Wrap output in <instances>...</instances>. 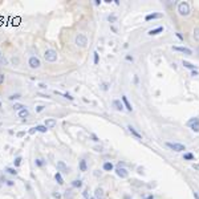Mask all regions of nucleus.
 <instances>
[{"label": "nucleus", "instance_id": "nucleus-22", "mask_svg": "<svg viewBox=\"0 0 199 199\" xmlns=\"http://www.w3.org/2000/svg\"><path fill=\"white\" fill-rule=\"evenodd\" d=\"M55 179H56V182H57V185H60V186H62L64 185V178H62V174L61 173H57L55 174Z\"/></svg>", "mask_w": 199, "mask_h": 199}, {"label": "nucleus", "instance_id": "nucleus-43", "mask_svg": "<svg viewBox=\"0 0 199 199\" xmlns=\"http://www.w3.org/2000/svg\"><path fill=\"white\" fill-rule=\"evenodd\" d=\"M90 137H92V140L94 141V142H98V141H100V140H98V137L96 135V134H90Z\"/></svg>", "mask_w": 199, "mask_h": 199}, {"label": "nucleus", "instance_id": "nucleus-23", "mask_svg": "<svg viewBox=\"0 0 199 199\" xmlns=\"http://www.w3.org/2000/svg\"><path fill=\"white\" fill-rule=\"evenodd\" d=\"M4 171H5L7 174H10V175H15V176L17 175V170L15 169V167H5Z\"/></svg>", "mask_w": 199, "mask_h": 199}, {"label": "nucleus", "instance_id": "nucleus-8", "mask_svg": "<svg viewBox=\"0 0 199 199\" xmlns=\"http://www.w3.org/2000/svg\"><path fill=\"white\" fill-rule=\"evenodd\" d=\"M56 166H57V171L59 173H69V167L65 165V162L59 161V162L56 163Z\"/></svg>", "mask_w": 199, "mask_h": 199}, {"label": "nucleus", "instance_id": "nucleus-28", "mask_svg": "<svg viewBox=\"0 0 199 199\" xmlns=\"http://www.w3.org/2000/svg\"><path fill=\"white\" fill-rule=\"evenodd\" d=\"M183 159L185 161H194V154L193 153H185L183 154Z\"/></svg>", "mask_w": 199, "mask_h": 199}, {"label": "nucleus", "instance_id": "nucleus-18", "mask_svg": "<svg viewBox=\"0 0 199 199\" xmlns=\"http://www.w3.org/2000/svg\"><path fill=\"white\" fill-rule=\"evenodd\" d=\"M163 32V27H157V28H154V29H150L149 32H147V35L149 36H155V35H158V33H162Z\"/></svg>", "mask_w": 199, "mask_h": 199}, {"label": "nucleus", "instance_id": "nucleus-14", "mask_svg": "<svg viewBox=\"0 0 199 199\" xmlns=\"http://www.w3.org/2000/svg\"><path fill=\"white\" fill-rule=\"evenodd\" d=\"M44 125H45L48 129H53V127L57 125V121H56L55 118H47L45 122H44Z\"/></svg>", "mask_w": 199, "mask_h": 199}, {"label": "nucleus", "instance_id": "nucleus-39", "mask_svg": "<svg viewBox=\"0 0 199 199\" xmlns=\"http://www.w3.org/2000/svg\"><path fill=\"white\" fill-rule=\"evenodd\" d=\"M0 64L1 65H8V60L4 59V57H0Z\"/></svg>", "mask_w": 199, "mask_h": 199}, {"label": "nucleus", "instance_id": "nucleus-9", "mask_svg": "<svg viewBox=\"0 0 199 199\" xmlns=\"http://www.w3.org/2000/svg\"><path fill=\"white\" fill-rule=\"evenodd\" d=\"M162 17H163V13L154 12V13H149V15H146L145 20H146V21H150V20H155V19H162Z\"/></svg>", "mask_w": 199, "mask_h": 199}, {"label": "nucleus", "instance_id": "nucleus-16", "mask_svg": "<svg viewBox=\"0 0 199 199\" xmlns=\"http://www.w3.org/2000/svg\"><path fill=\"white\" fill-rule=\"evenodd\" d=\"M70 186H72L73 189H82L84 183H82V181L80 179V178H77V179H73L72 182H70Z\"/></svg>", "mask_w": 199, "mask_h": 199}, {"label": "nucleus", "instance_id": "nucleus-15", "mask_svg": "<svg viewBox=\"0 0 199 199\" xmlns=\"http://www.w3.org/2000/svg\"><path fill=\"white\" fill-rule=\"evenodd\" d=\"M94 198L96 199H105V193L101 187H96L94 190Z\"/></svg>", "mask_w": 199, "mask_h": 199}, {"label": "nucleus", "instance_id": "nucleus-30", "mask_svg": "<svg viewBox=\"0 0 199 199\" xmlns=\"http://www.w3.org/2000/svg\"><path fill=\"white\" fill-rule=\"evenodd\" d=\"M19 98H21V94H20V93H13V94H11L10 97H8V100L15 101V100H19Z\"/></svg>", "mask_w": 199, "mask_h": 199}, {"label": "nucleus", "instance_id": "nucleus-53", "mask_svg": "<svg viewBox=\"0 0 199 199\" xmlns=\"http://www.w3.org/2000/svg\"><path fill=\"white\" fill-rule=\"evenodd\" d=\"M24 134H25V133H24V131H20V133H19V134H17V137H23Z\"/></svg>", "mask_w": 199, "mask_h": 199}, {"label": "nucleus", "instance_id": "nucleus-46", "mask_svg": "<svg viewBox=\"0 0 199 199\" xmlns=\"http://www.w3.org/2000/svg\"><path fill=\"white\" fill-rule=\"evenodd\" d=\"M193 169L196 170V171H199V163H194V165H193Z\"/></svg>", "mask_w": 199, "mask_h": 199}, {"label": "nucleus", "instance_id": "nucleus-19", "mask_svg": "<svg viewBox=\"0 0 199 199\" xmlns=\"http://www.w3.org/2000/svg\"><path fill=\"white\" fill-rule=\"evenodd\" d=\"M127 129H129V131H130V133L133 134V135H134L135 138H138V140H142V135H141V134L138 133L135 127H133L131 125H129V126H127Z\"/></svg>", "mask_w": 199, "mask_h": 199}, {"label": "nucleus", "instance_id": "nucleus-47", "mask_svg": "<svg viewBox=\"0 0 199 199\" xmlns=\"http://www.w3.org/2000/svg\"><path fill=\"white\" fill-rule=\"evenodd\" d=\"M126 60H127V61H131V62H133V60H134V59H133V56L127 55V56H126Z\"/></svg>", "mask_w": 199, "mask_h": 199}, {"label": "nucleus", "instance_id": "nucleus-34", "mask_svg": "<svg viewBox=\"0 0 199 199\" xmlns=\"http://www.w3.org/2000/svg\"><path fill=\"white\" fill-rule=\"evenodd\" d=\"M52 196H53L55 199H61V198H62V194H60L59 191H53V193H52Z\"/></svg>", "mask_w": 199, "mask_h": 199}, {"label": "nucleus", "instance_id": "nucleus-6", "mask_svg": "<svg viewBox=\"0 0 199 199\" xmlns=\"http://www.w3.org/2000/svg\"><path fill=\"white\" fill-rule=\"evenodd\" d=\"M116 174H117V176H120L121 179H126L127 176H129V171H127V169H125V167H121V166H117L114 169Z\"/></svg>", "mask_w": 199, "mask_h": 199}, {"label": "nucleus", "instance_id": "nucleus-36", "mask_svg": "<svg viewBox=\"0 0 199 199\" xmlns=\"http://www.w3.org/2000/svg\"><path fill=\"white\" fill-rule=\"evenodd\" d=\"M44 109H45V106H44V105H37L36 108H35V110H36V113H41Z\"/></svg>", "mask_w": 199, "mask_h": 199}, {"label": "nucleus", "instance_id": "nucleus-33", "mask_svg": "<svg viewBox=\"0 0 199 199\" xmlns=\"http://www.w3.org/2000/svg\"><path fill=\"white\" fill-rule=\"evenodd\" d=\"M62 97L66 98V100H69V101H73V100H75V97H73L70 93H68V92H66V93H62Z\"/></svg>", "mask_w": 199, "mask_h": 199}, {"label": "nucleus", "instance_id": "nucleus-20", "mask_svg": "<svg viewBox=\"0 0 199 199\" xmlns=\"http://www.w3.org/2000/svg\"><path fill=\"white\" fill-rule=\"evenodd\" d=\"M45 165H47V161L44 159V158H36V159H35V166L39 167V169L44 167Z\"/></svg>", "mask_w": 199, "mask_h": 199}, {"label": "nucleus", "instance_id": "nucleus-55", "mask_svg": "<svg viewBox=\"0 0 199 199\" xmlns=\"http://www.w3.org/2000/svg\"><path fill=\"white\" fill-rule=\"evenodd\" d=\"M134 84H138V77H137V76L134 77Z\"/></svg>", "mask_w": 199, "mask_h": 199}, {"label": "nucleus", "instance_id": "nucleus-29", "mask_svg": "<svg viewBox=\"0 0 199 199\" xmlns=\"http://www.w3.org/2000/svg\"><path fill=\"white\" fill-rule=\"evenodd\" d=\"M13 110H17V111H20V110H23V109H25L27 106L25 105H21V104H13Z\"/></svg>", "mask_w": 199, "mask_h": 199}, {"label": "nucleus", "instance_id": "nucleus-45", "mask_svg": "<svg viewBox=\"0 0 199 199\" xmlns=\"http://www.w3.org/2000/svg\"><path fill=\"white\" fill-rule=\"evenodd\" d=\"M28 133H29L31 135H32V134H35V133H36V127H31V130L28 131Z\"/></svg>", "mask_w": 199, "mask_h": 199}, {"label": "nucleus", "instance_id": "nucleus-7", "mask_svg": "<svg viewBox=\"0 0 199 199\" xmlns=\"http://www.w3.org/2000/svg\"><path fill=\"white\" fill-rule=\"evenodd\" d=\"M187 125H189L190 129H191L194 133H199V118H191V120L187 122Z\"/></svg>", "mask_w": 199, "mask_h": 199}, {"label": "nucleus", "instance_id": "nucleus-26", "mask_svg": "<svg viewBox=\"0 0 199 199\" xmlns=\"http://www.w3.org/2000/svg\"><path fill=\"white\" fill-rule=\"evenodd\" d=\"M28 116H29V110H28V109H23V110H20L19 111V117L20 118H27L28 117Z\"/></svg>", "mask_w": 199, "mask_h": 199}, {"label": "nucleus", "instance_id": "nucleus-35", "mask_svg": "<svg viewBox=\"0 0 199 199\" xmlns=\"http://www.w3.org/2000/svg\"><path fill=\"white\" fill-rule=\"evenodd\" d=\"M108 21H109V23H116V21H117V16H114V15L108 16Z\"/></svg>", "mask_w": 199, "mask_h": 199}, {"label": "nucleus", "instance_id": "nucleus-41", "mask_svg": "<svg viewBox=\"0 0 199 199\" xmlns=\"http://www.w3.org/2000/svg\"><path fill=\"white\" fill-rule=\"evenodd\" d=\"M101 89H102V90H108V89H109L108 84H106V82H104V84H101Z\"/></svg>", "mask_w": 199, "mask_h": 199}, {"label": "nucleus", "instance_id": "nucleus-51", "mask_svg": "<svg viewBox=\"0 0 199 199\" xmlns=\"http://www.w3.org/2000/svg\"><path fill=\"white\" fill-rule=\"evenodd\" d=\"M191 76H194V77L198 76V70H193V72H191Z\"/></svg>", "mask_w": 199, "mask_h": 199}, {"label": "nucleus", "instance_id": "nucleus-13", "mask_svg": "<svg viewBox=\"0 0 199 199\" xmlns=\"http://www.w3.org/2000/svg\"><path fill=\"white\" fill-rule=\"evenodd\" d=\"M79 170L81 171V173H85L86 170H88V162H86V159H80L79 161Z\"/></svg>", "mask_w": 199, "mask_h": 199}, {"label": "nucleus", "instance_id": "nucleus-1", "mask_svg": "<svg viewBox=\"0 0 199 199\" xmlns=\"http://www.w3.org/2000/svg\"><path fill=\"white\" fill-rule=\"evenodd\" d=\"M44 59H45L47 62H56L59 59V55L55 49H47L44 52Z\"/></svg>", "mask_w": 199, "mask_h": 199}, {"label": "nucleus", "instance_id": "nucleus-44", "mask_svg": "<svg viewBox=\"0 0 199 199\" xmlns=\"http://www.w3.org/2000/svg\"><path fill=\"white\" fill-rule=\"evenodd\" d=\"M39 86H40V88H41V89H47V88H48V85H47V84H44V82H40V84H39Z\"/></svg>", "mask_w": 199, "mask_h": 199}, {"label": "nucleus", "instance_id": "nucleus-25", "mask_svg": "<svg viewBox=\"0 0 199 199\" xmlns=\"http://www.w3.org/2000/svg\"><path fill=\"white\" fill-rule=\"evenodd\" d=\"M36 131H39V133H47L48 131V127L45 126V125H36Z\"/></svg>", "mask_w": 199, "mask_h": 199}, {"label": "nucleus", "instance_id": "nucleus-48", "mask_svg": "<svg viewBox=\"0 0 199 199\" xmlns=\"http://www.w3.org/2000/svg\"><path fill=\"white\" fill-rule=\"evenodd\" d=\"M175 36L178 37V39H179V40H183V36H182V35H181L179 32H176V33H175Z\"/></svg>", "mask_w": 199, "mask_h": 199}, {"label": "nucleus", "instance_id": "nucleus-10", "mask_svg": "<svg viewBox=\"0 0 199 199\" xmlns=\"http://www.w3.org/2000/svg\"><path fill=\"white\" fill-rule=\"evenodd\" d=\"M173 51H176V52H182L185 55H193V51L186 47H173Z\"/></svg>", "mask_w": 199, "mask_h": 199}, {"label": "nucleus", "instance_id": "nucleus-24", "mask_svg": "<svg viewBox=\"0 0 199 199\" xmlns=\"http://www.w3.org/2000/svg\"><path fill=\"white\" fill-rule=\"evenodd\" d=\"M183 66H185V68H189V69H191V70H196V65H193V64H191V62H189V61H186V60H183Z\"/></svg>", "mask_w": 199, "mask_h": 199}, {"label": "nucleus", "instance_id": "nucleus-4", "mask_svg": "<svg viewBox=\"0 0 199 199\" xmlns=\"http://www.w3.org/2000/svg\"><path fill=\"white\" fill-rule=\"evenodd\" d=\"M75 42H76V45L80 47V48H85V47L88 45V37L85 36V35H82V33H79L75 39Z\"/></svg>", "mask_w": 199, "mask_h": 199}, {"label": "nucleus", "instance_id": "nucleus-37", "mask_svg": "<svg viewBox=\"0 0 199 199\" xmlns=\"http://www.w3.org/2000/svg\"><path fill=\"white\" fill-rule=\"evenodd\" d=\"M82 196H84L85 199H89V189H85L84 193H82Z\"/></svg>", "mask_w": 199, "mask_h": 199}, {"label": "nucleus", "instance_id": "nucleus-42", "mask_svg": "<svg viewBox=\"0 0 199 199\" xmlns=\"http://www.w3.org/2000/svg\"><path fill=\"white\" fill-rule=\"evenodd\" d=\"M12 64L13 65H17L19 64V59L17 57H12Z\"/></svg>", "mask_w": 199, "mask_h": 199}, {"label": "nucleus", "instance_id": "nucleus-12", "mask_svg": "<svg viewBox=\"0 0 199 199\" xmlns=\"http://www.w3.org/2000/svg\"><path fill=\"white\" fill-rule=\"evenodd\" d=\"M111 105H113V108H114L116 110H118V111H122L125 109L124 108V104L121 102V100H113Z\"/></svg>", "mask_w": 199, "mask_h": 199}, {"label": "nucleus", "instance_id": "nucleus-40", "mask_svg": "<svg viewBox=\"0 0 199 199\" xmlns=\"http://www.w3.org/2000/svg\"><path fill=\"white\" fill-rule=\"evenodd\" d=\"M4 81H5V76H4L3 73H0V85L3 84Z\"/></svg>", "mask_w": 199, "mask_h": 199}, {"label": "nucleus", "instance_id": "nucleus-38", "mask_svg": "<svg viewBox=\"0 0 199 199\" xmlns=\"http://www.w3.org/2000/svg\"><path fill=\"white\" fill-rule=\"evenodd\" d=\"M5 185L8 187H13V186H15V182H13V181H11V179H8V181H5Z\"/></svg>", "mask_w": 199, "mask_h": 199}, {"label": "nucleus", "instance_id": "nucleus-56", "mask_svg": "<svg viewBox=\"0 0 199 199\" xmlns=\"http://www.w3.org/2000/svg\"><path fill=\"white\" fill-rule=\"evenodd\" d=\"M196 52H198V55H199V47H198V48H196Z\"/></svg>", "mask_w": 199, "mask_h": 199}, {"label": "nucleus", "instance_id": "nucleus-3", "mask_svg": "<svg viewBox=\"0 0 199 199\" xmlns=\"http://www.w3.org/2000/svg\"><path fill=\"white\" fill-rule=\"evenodd\" d=\"M166 146L169 147L170 150L176 151V153H182V151L186 150V146L182 144H176V142H166Z\"/></svg>", "mask_w": 199, "mask_h": 199}, {"label": "nucleus", "instance_id": "nucleus-5", "mask_svg": "<svg viewBox=\"0 0 199 199\" xmlns=\"http://www.w3.org/2000/svg\"><path fill=\"white\" fill-rule=\"evenodd\" d=\"M28 65L32 69H39L41 66V61H40V59L37 56H31L29 60H28Z\"/></svg>", "mask_w": 199, "mask_h": 199}, {"label": "nucleus", "instance_id": "nucleus-27", "mask_svg": "<svg viewBox=\"0 0 199 199\" xmlns=\"http://www.w3.org/2000/svg\"><path fill=\"white\" fill-rule=\"evenodd\" d=\"M21 161H23V158H21V157H16V158H15V161H13V167H15V169L20 167V165H21Z\"/></svg>", "mask_w": 199, "mask_h": 199}, {"label": "nucleus", "instance_id": "nucleus-17", "mask_svg": "<svg viewBox=\"0 0 199 199\" xmlns=\"http://www.w3.org/2000/svg\"><path fill=\"white\" fill-rule=\"evenodd\" d=\"M102 169H104V171H113V170H114V165L111 162H109V161H106V162H104V165H102Z\"/></svg>", "mask_w": 199, "mask_h": 199}, {"label": "nucleus", "instance_id": "nucleus-49", "mask_svg": "<svg viewBox=\"0 0 199 199\" xmlns=\"http://www.w3.org/2000/svg\"><path fill=\"white\" fill-rule=\"evenodd\" d=\"M94 150H96V151H102V146H96V147H94Z\"/></svg>", "mask_w": 199, "mask_h": 199}, {"label": "nucleus", "instance_id": "nucleus-58", "mask_svg": "<svg viewBox=\"0 0 199 199\" xmlns=\"http://www.w3.org/2000/svg\"><path fill=\"white\" fill-rule=\"evenodd\" d=\"M0 57H1V51H0Z\"/></svg>", "mask_w": 199, "mask_h": 199}, {"label": "nucleus", "instance_id": "nucleus-57", "mask_svg": "<svg viewBox=\"0 0 199 199\" xmlns=\"http://www.w3.org/2000/svg\"><path fill=\"white\" fill-rule=\"evenodd\" d=\"M89 199H96V198H94V196H92V198H89Z\"/></svg>", "mask_w": 199, "mask_h": 199}, {"label": "nucleus", "instance_id": "nucleus-11", "mask_svg": "<svg viewBox=\"0 0 199 199\" xmlns=\"http://www.w3.org/2000/svg\"><path fill=\"white\" fill-rule=\"evenodd\" d=\"M121 101H122V104H124V108L126 109V110H129V111L133 110V106H131V104L129 102V100H127L126 96H122V97H121Z\"/></svg>", "mask_w": 199, "mask_h": 199}, {"label": "nucleus", "instance_id": "nucleus-2", "mask_svg": "<svg viewBox=\"0 0 199 199\" xmlns=\"http://www.w3.org/2000/svg\"><path fill=\"white\" fill-rule=\"evenodd\" d=\"M178 12L181 16H189L190 15V4L187 1H181L178 4Z\"/></svg>", "mask_w": 199, "mask_h": 199}, {"label": "nucleus", "instance_id": "nucleus-50", "mask_svg": "<svg viewBox=\"0 0 199 199\" xmlns=\"http://www.w3.org/2000/svg\"><path fill=\"white\" fill-rule=\"evenodd\" d=\"M101 3H102L101 0H94V4H96V5H101Z\"/></svg>", "mask_w": 199, "mask_h": 199}, {"label": "nucleus", "instance_id": "nucleus-21", "mask_svg": "<svg viewBox=\"0 0 199 199\" xmlns=\"http://www.w3.org/2000/svg\"><path fill=\"white\" fill-rule=\"evenodd\" d=\"M62 198H65V199H73V198H75V193H73V190L72 189L65 190V191H64V194H62Z\"/></svg>", "mask_w": 199, "mask_h": 199}, {"label": "nucleus", "instance_id": "nucleus-52", "mask_svg": "<svg viewBox=\"0 0 199 199\" xmlns=\"http://www.w3.org/2000/svg\"><path fill=\"white\" fill-rule=\"evenodd\" d=\"M145 199H154V195H147L145 196Z\"/></svg>", "mask_w": 199, "mask_h": 199}, {"label": "nucleus", "instance_id": "nucleus-31", "mask_svg": "<svg viewBox=\"0 0 199 199\" xmlns=\"http://www.w3.org/2000/svg\"><path fill=\"white\" fill-rule=\"evenodd\" d=\"M93 61H94L96 65H97L98 61H100V55H98L97 51H94V52H93Z\"/></svg>", "mask_w": 199, "mask_h": 199}, {"label": "nucleus", "instance_id": "nucleus-54", "mask_svg": "<svg viewBox=\"0 0 199 199\" xmlns=\"http://www.w3.org/2000/svg\"><path fill=\"white\" fill-rule=\"evenodd\" d=\"M194 198H195V199H199V194H198V193H194Z\"/></svg>", "mask_w": 199, "mask_h": 199}, {"label": "nucleus", "instance_id": "nucleus-32", "mask_svg": "<svg viewBox=\"0 0 199 199\" xmlns=\"http://www.w3.org/2000/svg\"><path fill=\"white\" fill-rule=\"evenodd\" d=\"M194 40L199 42V27H195V29H194Z\"/></svg>", "mask_w": 199, "mask_h": 199}]
</instances>
